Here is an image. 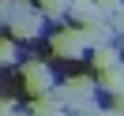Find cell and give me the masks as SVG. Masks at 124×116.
<instances>
[{
  "label": "cell",
  "mask_w": 124,
  "mask_h": 116,
  "mask_svg": "<svg viewBox=\"0 0 124 116\" xmlns=\"http://www.w3.org/2000/svg\"><path fill=\"white\" fill-rule=\"evenodd\" d=\"M94 90H98V86H94L90 79H83V75H79V79H68V82L56 90V97L64 101V109H79V112H83V109H90Z\"/></svg>",
  "instance_id": "1"
},
{
  "label": "cell",
  "mask_w": 124,
  "mask_h": 116,
  "mask_svg": "<svg viewBox=\"0 0 124 116\" xmlns=\"http://www.w3.org/2000/svg\"><path fill=\"white\" fill-rule=\"evenodd\" d=\"M23 86H26V94H34V97L56 94V90H53V71H49L45 64H38V60L23 64Z\"/></svg>",
  "instance_id": "2"
},
{
  "label": "cell",
  "mask_w": 124,
  "mask_h": 116,
  "mask_svg": "<svg viewBox=\"0 0 124 116\" xmlns=\"http://www.w3.org/2000/svg\"><path fill=\"white\" fill-rule=\"evenodd\" d=\"M86 49H90V45H86V38H83V30H79V26L53 34V53L64 56V60H75V56H83Z\"/></svg>",
  "instance_id": "3"
},
{
  "label": "cell",
  "mask_w": 124,
  "mask_h": 116,
  "mask_svg": "<svg viewBox=\"0 0 124 116\" xmlns=\"http://www.w3.org/2000/svg\"><path fill=\"white\" fill-rule=\"evenodd\" d=\"M30 116H64V101L56 94H45V97H34Z\"/></svg>",
  "instance_id": "4"
},
{
  "label": "cell",
  "mask_w": 124,
  "mask_h": 116,
  "mask_svg": "<svg viewBox=\"0 0 124 116\" xmlns=\"http://www.w3.org/2000/svg\"><path fill=\"white\" fill-rule=\"evenodd\" d=\"M98 86H101V90H109V94H116V97H124V64H120V68H113V71H101Z\"/></svg>",
  "instance_id": "5"
},
{
  "label": "cell",
  "mask_w": 124,
  "mask_h": 116,
  "mask_svg": "<svg viewBox=\"0 0 124 116\" xmlns=\"http://www.w3.org/2000/svg\"><path fill=\"white\" fill-rule=\"evenodd\" d=\"M120 53H116L113 45H105V49H94V68L98 71H113V68H120Z\"/></svg>",
  "instance_id": "6"
},
{
  "label": "cell",
  "mask_w": 124,
  "mask_h": 116,
  "mask_svg": "<svg viewBox=\"0 0 124 116\" xmlns=\"http://www.w3.org/2000/svg\"><path fill=\"white\" fill-rule=\"evenodd\" d=\"M38 11L49 15V19H60V15L71 11V0H38Z\"/></svg>",
  "instance_id": "7"
},
{
  "label": "cell",
  "mask_w": 124,
  "mask_h": 116,
  "mask_svg": "<svg viewBox=\"0 0 124 116\" xmlns=\"http://www.w3.org/2000/svg\"><path fill=\"white\" fill-rule=\"evenodd\" d=\"M15 56H19L15 41H8V38H4V41H0V60H4V64H15Z\"/></svg>",
  "instance_id": "8"
},
{
  "label": "cell",
  "mask_w": 124,
  "mask_h": 116,
  "mask_svg": "<svg viewBox=\"0 0 124 116\" xmlns=\"http://www.w3.org/2000/svg\"><path fill=\"white\" fill-rule=\"evenodd\" d=\"M98 4V11H105V15H116V11H124V0H94Z\"/></svg>",
  "instance_id": "9"
},
{
  "label": "cell",
  "mask_w": 124,
  "mask_h": 116,
  "mask_svg": "<svg viewBox=\"0 0 124 116\" xmlns=\"http://www.w3.org/2000/svg\"><path fill=\"white\" fill-rule=\"evenodd\" d=\"M113 30L124 34V11H116V15H113Z\"/></svg>",
  "instance_id": "10"
},
{
  "label": "cell",
  "mask_w": 124,
  "mask_h": 116,
  "mask_svg": "<svg viewBox=\"0 0 124 116\" xmlns=\"http://www.w3.org/2000/svg\"><path fill=\"white\" fill-rule=\"evenodd\" d=\"M113 112H116V116H124V97H116V105H113Z\"/></svg>",
  "instance_id": "11"
}]
</instances>
